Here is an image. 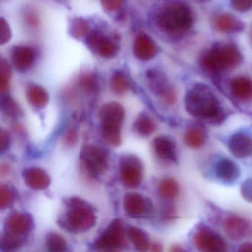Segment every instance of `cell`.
I'll use <instances>...</instances> for the list:
<instances>
[{
    "label": "cell",
    "instance_id": "obj_14",
    "mask_svg": "<svg viewBox=\"0 0 252 252\" xmlns=\"http://www.w3.org/2000/svg\"><path fill=\"white\" fill-rule=\"evenodd\" d=\"M10 58L16 70L25 73L34 64L36 51L30 45H15L10 50Z\"/></svg>",
    "mask_w": 252,
    "mask_h": 252
},
{
    "label": "cell",
    "instance_id": "obj_9",
    "mask_svg": "<svg viewBox=\"0 0 252 252\" xmlns=\"http://www.w3.org/2000/svg\"><path fill=\"white\" fill-rule=\"evenodd\" d=\"M121 179L127 188H136L143 179L144 166L138 156L132 154L124 155L119 161Z\"/></svg>",
    "mask_w": 252,
    "mask_h": 252
},
{
    "label": "cell",
    "instance_id": "obj_11",
    "mask_svg": "<svg viewBox=\"0 0 252 252\" xmlns=\"http://www.w3.org/2000/svg\"><path fill=\"white\" fill-rule=\"evenodd\" d=\"M146 78L153 94L162 97L168 104L175 101V93L164 73L156 69H149L146 71Z\"/></svg>",
    "mask_w": 252,
    "mask_h": 252
},
{
    "label": "cell",
    "instance_id": "obj_44",
    "mask_svg": "<svg viewBox=\"0 0 252 252\" xmlns=\"http://www.w3.org/2000/svg\"><path fill=\"white\" fill-rule=\"evenodd\" d=\"M163 217L167 220L172 219V218H175V209H174V208H166V209H165L164 212H163Z\"/></svg>",
    "mask_w": 252,
    "mask_h": 252
},
{
    "label": "cell",
    "instance_id": "obj_17",
    "mask_svg": "<svg viewBox=\"0 0 252 252\" xmlns=\"http://www.w3.org/2000/svg\"><path fill=\"white\" fill-rule=\"evenodd\" d=\"M23 178L26 185L33 189L44 190L51 184V178L44 169L31 167L23 171Z\"/></svg>",
    "mask_w": 252,
    "mask_h": 252
},
{
    "label": "cell",
    "instance_id": "obj_43",
    "mask_svg": "<svg viewBox=\"0 0 252 252\" xmlns=\"http://www.w3.org/2000/svg\"><path fill=\"white\" fill-rule=\"evenodd\" d=\"M237 252H252V243L249 242L242 243L239 246Z\"/></svg>",
    "mask_w": 252,
    "mask_h": 252
},
{
    "label": "cell",
    "instance_id": "obj_22",
    "mask_svg": "<svg viewBox=\"0 0 252 252\" xmlns=\"http://www.w3.org/2000/svg\"><path fill=\"white\" fill-rule=\"evenodd\" d=\"M233 95L243 101L252 98V81L246 76H237L231 82Z\"/></svg>",
    "mask_w": 252,
    "mask_h": 252
},
{
    "label": "cell",
    "instance_id": "obj_28",
    "mask_svg": "<svg viewBox=\"0 0 252 252\" xmlns=\"http://www.w3.org/2000/svg\"><path fill=\"white\" fill-rule=\"evenodd\" d=\"M46 247L49 252H67L68 251V245L65 239L56 232L47 234Z\"/></svg>",
    "mask_w": 252,
    "mask_h": 252
},
{
    "label": "cell",
    "instance_id": "obj_45",
    "mask_svg": "<svg viewBox=\"0 0 252 252\" xmlns=\"http://www.w3.org/2000/svg\"><path fill=\"white\" fill-rule=\"evenodd\" d=\"M169 252H187V251L181 245L175 244L171 246Z\"/></svg>",
    "mask_w": 252,
    "mask_h": 252
},
{
    "label": "cell",
    "instance_id": "obj_33",
    "mask_svg": "<svg viewBox=\"0 0 252 252\" xmlns=\"http://www.w3.org/2000/svg\"><path fill=\"white\" fill-rule=\"evenodd\" d=\"M23 244V237L5 232L1 237V249L4 252H15Z\"/></svg>",
    "mask_w": 252,
    "mask_h": 252
},
{
    "label": "cell",
    "instance_id": "obj_5",
    "mask_svg": "<svg viewBox=\"0 0 252 252\" xmlns=\"http://www.w3.org/2000/svg\"><path fill=\"white\" fill-rule=\"evenodd\" d=\"M241 60L237 47L231 44H218L205 53L202 64L212 71H220L237 67Z\"/></svg>",
    "mask_w": 252,
    "mask_h": 252
},
{
    "label": "cell",
    "instance_id": "obj_36",
    "mask_svg": "<svg viewBox=\"0 0 252 252\" xmlns=\"http://www.w3.org/2000/svg\"><path fill=\"white\" fill-rule=\"evenodd\" d=\"M11 38V32L9 24L4 17L0 18V44L7 43Z\"/></svg>",
    "mask_w": 252,
    "mask_h": 252
},
{
    "label": "cell",
    "instance_id": "obj_19",
    "mask_svg": "<svg viewBox=\"0 0 252 252\" xmlns=\"http://www.w3.org/2000/svg\"><path fill=\"white\" fill-rule=\"evenodd\" d=\"M222 228L230 238L237 240L246 235L249 229V223L246 220L240 217L230 216L224 220Z\"/></svg>",
    "mask_w": 252,
    "mask_h": 252
},
{
    "label": "cell",
    "instance_id": "obj_13",
    "mask_svg": "<svg viewBox=\"0 0 252 252\" xmlns=\"http://www.w3.org/2000/svg\"><path fill=\"white\" fill-rule=\"evenodd\" d=\"M33 226L32 217L22 212H14L8 215L5 220V232L23 238L32 231Z\"/></svg>",
    "mask_w": 252,
    "mask_h": 252
},
{
    "label": "cell",
    "instance_id": "obj_42",
    "mask_svg": "<svg viewBox=\"0 0 252 252\" xmlns=\"http://www.w3.org/2000/svg\"><path fill=\"white\" fill-rule=\"evenodd\" d=\"M26 23L32 27H37L39 24V19L34 11H29L26 16Z\"/></svg>",
    "mask_w": 252,
    "mask_h": 252
},
{
    "label": "cell",
    "instance_id": "obj_32",
    "mask_svg": "<svg viewBox=\"0 0 252 252\" xmlns=\"http://www.w3.org/2000/svg\"><path fill=\"white\" fill-rule=\"evenodd\" d=\"M89 24L85 19L76 17L72 19L69 26V33L73 37L79 39L85 36L89 33Z\"/></svg>",
    "mask_w": 252,
    "mask_h": 252
},
{
    "label": "cell",
    "instance_id": "obj_16",
    "mask_svg": "<svg viewBox=\"0 0 252 252\" xmlns=\"http://www.w3.org/2000/svg\"><path fill=\"white\" fill-rule=\"evenodd\" d=\"M228 149L233 156L244 158L252 155V138L243 132L234 134L228 141Z\"/></svg>",
    "mask_w": 252,
    "mask_h": 252
},
{
    "label": "cell",
    "instance_id": "obj_1",
    "mask_svg": "<svg viewBox=\"0 0 252 252\" xmlns=\"http://www.w3.org/2000/svg\"><path fill=\"white\" fill-rule=\"evenodd\" d=\"M59 224L70 232H84L95 224V215L92 206L79 197H71L66 202L64 215Z\"/></svg>",
    "mask_w": 252,
    "mask_h": 252
},
{
    "label": "cell",
    "instance_id": "obj_27",
    "mask_svg": "<svg viewBox=\"0 0 252 252\" xmlns=\"http://www.w3.org/2000/svg\"><path fill=\"white\" fill-rule=\"evenodd\" d=\"M216 26L218 30L225 33L239 32L243 26L234 16L230 14H222L216 19Z\"/></svg>",
    "mask_w": 252,
    "mask_h": 252
},
{
    "label": "cell",
    "instance_id": "obj_7",
    "mask_svg": "<svg viewBox=\"0 0 252 252\" xmlns=\"http://www.w3.org/2000/svg\"><path fill=\"white\" fill-rule=\"evenodd\" d=\"M85 43L94 54L105 59L116 57L119 51L120 45L114 36L104 34L99 30H93L85 37Z\"/></svg>",
    "mask_w": 252,
    "mask_h": 252
},
{
    "label": "cell",
    "instance_id": "obj_35",
    "mask_svg": "<svg viewBox=\"0 0 252 252\" xmlns=\"http://www.w3.org/2000/svg\"><path fill=\"white\" fill-rule=\"evenodd\" d=\"M15 195L14 191L7 185L0 187V208L1 209L10 207L14 203Z\"/></svg>",
    "mask_w": 252,
    "mask_h": 252
},
{
    "label": "cell",
    "instance_id": "obj_15",
    "mask_svg": "<svg viewBox=\"0 0 252 252\" xmlns=\"http://www.w3.org/2000/svg\"><path fill=\"white\" fill-rule=\"evenodd\" d=\"M158 46L149 35L141 33L137 35L133 42L134 55L138 60L148 61L156 57Z\"/></svg>",
    "mask_w": 252,
    "mask_h": 252
},
{
    "label": "cell",
    "instance_id": "obj_2",
    "mask_svg": "<svg viewBox=\"0 0 252 252\" xmlns=\"http://www.w3.org/2000/svg\"><path fill=\"white\" fill-rule=\"evenodd\" d=\"M185 106L189 114L202 119H215L220 111L216 97L203 84H197L188 91L185 97Z\"/></svg>",
    "mask_w": 252,
    "mask_h": 252
},
{
    "label": "cell",
    "instance_id": "obj_26",
    "mask_svg": "<svg viewBox=\"0 0 252 252\" xmlns=\"http://www.w3.org/2000/svg\"><path fill=\"white\" fill-rule=\"evenodd\" d=\"M156 124L149 115L141 113L134 123L135 130L141 136H150L156 131Z\"/></svg>",
    "mask_w": 252,
    "mask_h": 252
},
{
    "label": "cell",
    "instance_id": "obj_25",
    "mask_svg": "<svg viewBox=\"0 0 252 252\" xmlns=\"http://www.w3.org/2000/svg\"><path fill=\"white\" fill-rule=\"evenodd\" d=\"M184 138V142L189 147L200 148L206 142V133L200 126H192L186 131Z\"/></svg>",
    "mask_w": 252,
    "mask_h": 252
},
{
    "label": "cell",
    "instance_id": "obj_10",
    "mask_svg": "<svg viewBox=\"0 0 252 252\" xmlns=\"http://www.w3.org/2000/svg\"><path fill=\"white\" fill-rule=\"evenodd\" d=\"M193 241L199 252H226L227 251V245L224 239L206 226L197 229Z\"/></svg>",
    "mask_w": 252,
    "mask_h": 252
},
{
    "label": "cell",
    "instance_id": "obj_21",
    "mask_svg": "<svg viewBox=\"0 0 252 252\" xmlns=\"http://www.w3.org/2000/svg\"><path fill=\"white\" fill-rule=\"evenodd\" d=\"M215 172L220 180L225 182L235 181L240 176V173L238 166L228 158H222L216 162Z\"/></svg>",
    "mask_w": 252,
    "mask_h": 252
},
{
    "label": "cell",
    "instance_id": "obj_41",
    "mask_svg": "<svg viewBox=\"0 0 252 252\" xmlns=\"http://www.w3.org/2000/svg\"><path fill=\"white\" fill-rule=\"evenodd\" d=\"M11 144V136L8 131L5 129L0 130V150L2 153L9 148Z\"/></svg>",
    "mask_w": 252,
    "mask_h": 252
},
{
    "label": "cell",
    "instance_id": "obj_47",
    "mask_svg": "<svg viewBox=\"0 0 252 252\" xmlns=\"http://www.w3.org/2000/svg\"><path fill=\"white\" fill-rule=\"evenodd\" d=\"M8 167L7 165H2L1 166V174L2 175H5L8 172Z\"/></svg>",
    "mask_w": 252,
    "mask_h": 252
},
{
    "label": "cell",
    "instance_id": "obj_37",
    "mask_svg": "<svg viewBox=\"0 0 252 252\" xmlns=\"http://www.w3.org/2000/svg\"><path fill=\"white\" fill-rule=\"evenodd\" d=\"M78 141V133L76 129L70 128L66 131L63 136V142L67 147H72L76 144Z\"/></svg>",
    "mask_w": 252,
    "mask_h": 252
},
{
    "label": "cell",
    "instance_id": "obj_38",
    "mask_svg": "<svg viewBox=\"0 0 252 252\" xmlns=\"http://www.w3.org/2000/svg\"><path fill=\"white\" fill-rule=\"evenodd\" d=\"M240 191L243 198L252 203V178H249L243 182Z\"/></svg>",
    "mask_w": 252,
    "mask_h": 252
},
{
    "label": "cell",
    "instance_id": "obj_39",
    "mask_svg": "<svg viewBox=\"0 0 252 252\" xmlns=\"http://www.w3.org/2000/svg\"><path fill=\"white\" fill-rule=\"evenodd\" d=\"M231 4L235 11H240V12L249 11L252 7V1H247V0H234V1H231Z\"/></svg>",
    "mask_w": 252,
    "mask_h": 252
},
{
    "label": "cell",
    "instance_id": "obj_4",
    "mask_svg": "<svg viewBox=\"0 0 252 252\" xmlns=\"http://www.w3.org/2000/svg\"><path fill=\"white\" fill-rule=\"evenodd\" d=\"M156 20L162 31L169 33H180L191 27L193 15L191 8L186 4L170 2L160 10Z\"/></svg>",
    "mask_w": 252,
    "mask_h": 252
},
{
    "label": "cell",
    "instance_id": "obj_12",
    "mask_svg": "<svg viewBox=\"0 0 252 252\" xmlns=\"http://www.w3.org/2000/svg\"><path fill=\"white\" fill-rule=\"evenodd\" d=\"M123 204L125 212L132 218L147 216L153 210L150 199L138 193L129 192L125 194Z\"/></svg>",
    "mask_w": 252,
    "mask_h": 252
},
{
    "label": "cell",
    "instance_id": "obj_31",
    "mask_svg": "<svg viewBox=\"0 0 252 252\" xmlns=\"http://www.w3.org/2000/svg\"><path fill=\"white\" fill-rule=\"evenodd\" d=\"M81 88L88 94H95L99 89L98 78L92 72H83L79 78Z\"/></svg>",
    "mask_w": 252,
    "mask_h": 252
},
{
    "label": "cell",
    "instance_id": "obj_20",
    "mask_svg": "<svg viewBox=\"0 0 252 252\" xmlns=\"http://www.w3.org/2000/svg\"><path fill=\"white\" fill-rule=\"evenodd\" d=\"M26 95L28 102L38 110L45 108L49 101L48 91L38 84H29L26 88Z\"/></svg>",
    "mask_w": 252,
    "mask_h": 252
},
{
    "label": "cell",
    "instance_id": "obj_48",
    "mask_svg": "<svg viewBox=\"0 0 252 252\" xmlns=\"http://www.w3.org/2000/svg\"></svg>",
    "mask_w": 252,
    "mask_h": 252
},
{
    "label": "cell",
    "instance_id": "obj_46",
    "mask_svg": "<svg viewBox=\"0 0 252 252\" xmlns=\"http://www.w3.org/2000/svg\"><path fill=\"white\" fill-rule=\"evenodd\" d=\"M163 252V248L161 244L159 243H153L152 246V252Z\"/></svg>",
    "mask_w": 252,
    "mask_h": 252
},
{
    "label": "cell",
    "instance_id": "obj_8",
    "mask_svg": "<svg viewBox=\"0 0 252 252\" xmlns=\"http://www.w3.org/2000/svg\"><path fill=\"white\" fill-rule=\"evenodd\" d=\"M126 246L125 230L120 219L113 220L94 243V247L101 251L123 249Z\"/></svg>",
    "mask_w": 252,
    "mask_h": 252
},
{
    "label": "cell",
    "instance_id": "obj_30",
    "mask_svg": "<svg viewBox=\"0 0 252 252\" xmlns=\"http://www.w3.org/2000/svg\"><path fill=\"white\" fill-rule=\"evenodd\" d=\"M158 191L162 197L171 200L175 198L179 194V185L172 178H166L159 184Z\"/></svg>",
    "mask_w": 252,
    "mask_h": 252
},
{
    "label": "cell",
    "instance_id": "obj_29",
    "mask_svg": "<svg viewBox=\"0 0 252 252\" xmlns=\"http://www.w3.org/2000/svg\"><path fill=\"white\" fill-rule=\"evenodd\" d=\"M1 110L6 116L14 119H17L23 116L21 107L9 95H3L1 98Z\"/></svg>",
    "mask_w": 252,
    "mask_h": 252
},
{
    "label": "cell",
    "instance_id": "obj_3",
    "mask_svg": "<svg viewBox=\"0 0 252 252\" xmlns=\"http://www.w3.org/2000/svg\"><path fill=\"white\" fill-rule=\"evenodd\" d=\"M98 119L101 134L107 144L118 147L122 144V128L125 119V110L120 103L108 101L100 107Z\"/></svg>",
    "mask_w": 252,
    "mask_h": 252
},
{
    "label": "cell",
    "instance_id": "obj_18",
    "mask_svg": "<svg viewBox=\"0 0 252 252\" xmlns=\"http://www.w3.org/2000/svg\"><path fill=\"white\" fill-rule=\"evenodd\" d=\"M153 145L155 153L159 158L168 161H176V147L170 138L166 135H159L153 140Z\"/></svg>",
    "mask_w": 252,
    "mask_h": 252
},
{
    "label": "cell",
    "instance_id": "obj_34",
    "mask_svg": "<svg viewBox=\"0 0 252 252\" xmlns=\"http://www.w3.org/2000/svg\"><path fill=\"white\" fill-rule=\"evenodd\" d=\"M11 76L12 70L11 65L2 57L0 60V91L2 94L8 89Z\"/></svg>",
    "mask_w": 252,
    "mask_h": 252
},
{
    "label": "cell",
    "instance_id": "obj_40",
    "mask_svg": "<svg viewBox=\"0 0 252 252\" xmlns=\"http://www.w3.org/2000/svg\"><path fill=\"white\" fill-rule=\"evenodd\" d=\"M101 4L106 11L113 12L122 7L123 2L122 0H104L101 1Z\"/></svg>",
    "mask_w": 252,
    "mask_h": 252
},
{
    "label": "cell",
    "instance_id": "obj_23",
    "mask_svg": "<svg viewBox=\"0 0 252 252\" xmlns=\"http://www.w3.org/2000/svg\"><path fill=\"white\" fill-rule=\"evenodd\" d=\"M127 235L138 252H147L150 249V241L148 234L138 227L129 226Z\"/></svg>",
    "mask_w": 252,
    "mask_h": 252
},
{
    "label": "cell",
    "instance_id": "obj_24",
    "mask_svg": "<svg viewBox=\"0 0 252 252\" xmlns=\"http://www.w3.org/2000/svg\"><path fill=\"white\" fill-rule=\"evenodd\" d=\"M110 87L116 94H124L131 88L130 79L123 70H115L110 78Z\"/></svg>",
    "mask_w": 252,
    "mask_h": 252
},
{
    "label": "cell",
    "instance_id": "obj_6",
    "mask_svg": "<svg viewBox=\"0 0 252 252\" xmlns=\"http://www.w3.org/2000/svg\"><path fill=\"white\" fill-rule=\"evenodd\" d=\"M108 153L97 144H85L80 152V164L83 172L91 178L104 175L109 167Z\"/></svg>",
    "mask_w": 252,
    "mask_h": 252
}]
</instances>
